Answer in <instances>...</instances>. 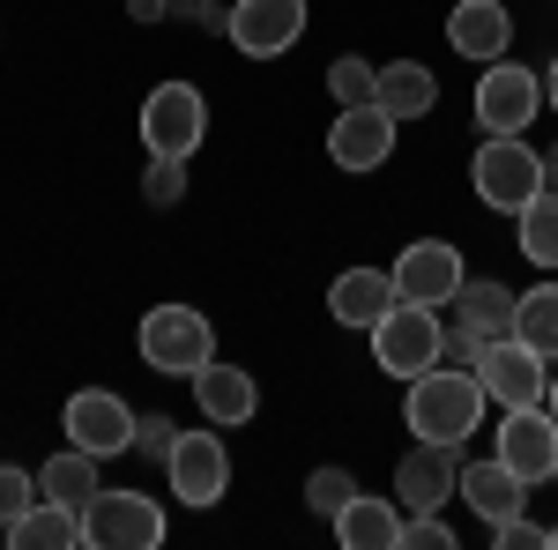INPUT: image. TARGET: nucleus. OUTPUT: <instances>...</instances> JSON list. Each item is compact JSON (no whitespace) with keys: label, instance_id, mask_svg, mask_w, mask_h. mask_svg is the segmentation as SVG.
<instances>
[{"label":"nucleus","instance_id":"obj_1","mask_svg":"<svg viewBox=\"0 0 558 550\" xmlns=\"http://www.w3.org/2000/svg\"><path fill=\"white\" fill-rule=\"evenodd\" d=\"M492 410V394L476 380L470 365H432L410 380V402H402V424H410V439H447V447H462L476 424Z\"/></svg>","mask_w":558,"mask_h":550},{"label":"nucleus","instance_id":"obj_2","mask_svg":"<svg viewBox=\"0 0 558 550\" xmlns=\"http://www.w3.org/2000/svg\"><path fill=\"white\" fill-rule=\"evenodd\" d=\"M470 186H476L484 209L521 216L544 194V149H529L521 134H484L476 142V164H470Z\"/></svg>","mask_w":558,"mask_h":550},{"label":"nucleus","instance_id":"obj_3","mask_svg":"<svg viewBox=\"0 0 558 550\" xmlns=\"http://www.w3.org/2000/svg\"><path fill=\"white\" fill-rule=\"evenodd\" d=\"M439 335H447V320H439V305H387L380 320H373V365H380L387 380H417L439 365Z\"/></svg>","mask_w":558,"mask_h":550},{"label":"nucleus","instance_id":"obj_4","mask_svg":"<svg viewBox=\"0 0 558 550\" xmlns=\"http://www.w3.org/2000/svg\"><path fill=\"white\" fill-rule=\"evenodd\" d=\"M142 365H157V372H172V380H194L202 365L216 357V328L209 313H194V305H157V313H142Z\"/></svg>","mask_w":558,"mask_h":550},{"label":"nucleus","instance_id":"obj_5","mask_svg":"<svg viewBox=\"0 0 558 550\" xmlns=\"http://www.w3.org/2000/svg\"><path fill=\"white\" fill-rule=\"evenodd\" d=\"M142 142L149 157H194L209 142V97L194 83H157L142 97Z\"/></svg>","mask_w":558,"mask_h":550},{"label":"nucleus","instance_id":"obj_6","mask_svg":"<svg viewBox=\"0 0 558 550\" xmlns=\"http://www.w3.org/2000/svg\"><path fill=\"white\" fill-rule=\"evenodd\" d=\"M83 543L89 550H157L165 543V506L149 491H97L83 506Z\"/></svg>","mask_w":558,"mask_h":550},{"label":"nucleus","instance_id":"obj_7","mask_svg":"<svg viewBox=\"0 0 558 550\" xmlns=\"http://www.w3.org/2000/svg\"><path fill=\"white\" fill-rule=\"evenodd\" d=\"M470 372L484 380V394H492L499 410H529V402H544V387H551V357H536L521 335H499V342L476 350Z\"/></svg>","mask_w":558,"mask_h":550},{"label":"nucleus","instance_id":"obj_8","mask_svg":"<svg viewBox=\"0 0 558 550\" xmlns=\"http://www.w3.org/2000/svg\"><path fill=\"white\" fill-rule=\"evenodd\" d=\"M544 112V75L521 60H492L476 83V127L484 134H529V120Z\"/></svg>","mask_w":558,"mask_h":550},{"label":"nucleus","instance_id":"obj_9","mask_svg":"<svg viewBox=\"0 0 558 550\" xmlns=\"http://www.w3.org/2000/svg\"><path fill=\"white\" fill-rule=\"evenodd\" d=\"M387 276H395V297H402V305H439V313H447L470 268H462V254H454L447 239H417V246L395 254Z\"/></svg>","mask_w":558,"mask_h":550},{"label":"nucleus","instance_id":"obj_10","mask_svg":"<svg viewBox=\"0 0 558 550\" xmlns=\"http://www.w3.org/2000/svg\"><path fill=\"white\" fill-rule=\"evenodd\" d=\"M165 476H172V499H186L194 513H209L223 491H231V454L216 431H179V447L165 454Z\"/></svg>","mask_w":558,"mask_h":550},{"label":"nucleus","instance_id":"obj_11","mask_svg":"<svg viewBox=\"0 0 558 550\" xmlns=\"http://www.w3.org/2000/svg\"><path fill=\"white\" fill-rule=\"evenodd\" d=\"M223 38L246 60H276L305 38V0H239V8H223Z\"/></svg>","mask_w":558,"mask_h":550},{"label":"nucleus","instance_id":"obj_12","mask_svg":"<svg viewBox=\"0 0 558 550\" xmlns=\"http://www.w3.org/2000/svg\"><path fill=\"white\" fill-rule=\"evenodd\" d=\"M454 491H462V447H447V439H417L402 454V468H395L402 513H439Z\"/></svg>","mask_w":558,"mask_h":550},{"label":"nucleus","instance_id":"obj_13","mask_svg":"<svg viewBox=\"0 0 558 550\" xmlns=\"http://www.w3.org/2000/svg\"><path fill=\"white\" fill-rule=\"evenodd\" d=\"M499 462L514 468L521 484H551L558 476V417L544 410V402L499 410Z\"/></svg>","mask_w":558,"mask_h":550},{"label":"nucleus","instance_id":"obj_14","mask_svg":"<svg viewBox=\"0 0 558 550\" xmlns=\"http://www.w3.org/2000/svg\"><path fill=\"white\" fill-rule=\"evenodd\" d=\"M68 447H83V454H97V462H105V454H128L134 447V410L128 402H120V394H112V387H83V394H75V402H68Z\"/></svg>","mask_w":558,"mask_h":550},{"label":"nucleus","instance_id":"obj_15","mask_svg":"<svg viewBox=\"0 0 558 550\" xmlns=\"http://www.w3.org/2000/svg\"><path fill=\"white\" fill-rule=\"evenodd\" d=\"M395 112L387 105H343L336 112V127H328V157H336V171H380L387 157H395Z\"/></svg>","mask_w":558,"mask_h":550},{"label":"nucleus","instance_id":"obj_16","mask_svg":"<svg viewBox=\"0 0 558 550\" xmlns=\"http://www.w3.org/2000/svg\"><path fill=\"white\" fill-rule=\"evenodd\" d=\"M186 387H194V402H202V417H209L216 431H239V424L260 417V380L239 372V365H223V357H209Z\"/></svg>","mask_w":558,"mask_h":550},{"label":"nucleus","instance_id":"obj_17","mask_svg":"<svg viewBox=\"0 0 558 550\" xmlns=\"http://www.w3.org/2000/svg\"><path fill=\"white\" fill-rule=\"evenodd\" d=\"M447 45L476 60V68H492V60H507V45H514V15L499 8V0H462L454 15H447Z\"/></svg>","mask_w":558,"mask_h":550},{"label":"nucleus","instance_id":"obj_18","mask_svg":"<svg viewBox=\"0 0 558 550\" xmlns=\"http://www.w3.org/2000/svg\"><path fill=\"white\" fill-rule=\"evenodd\" d=\"M514 305H521V297L507 291V283H492V276H462V291H454V305H447V320L470 328L476 342H499V335H514Z\"/></svg>","mask_w":558,"mask_h":550},{"label":"nucleus","instance_id":"obj_19","mask_svg":"<svg viewBox=\"0 0 558 550\" xmlns=\"http://www.w3.org/2000/svg\"><path fill=\"white\" fill-rule=\"evenodd\" d=\"M336 543L343 550H402V499L357 491V499L336 513Z\"/></svg>","mask_w":558,"mask_h":550},{"label":"nucleus","instance_id":"obj_20","mask_svg":"<svg viewBox=\"0 0 558 550\" xmlns=\"http://www.w3.org/2000/svg\"><path fill=\"white\" fill-rule=\"evenodd\" d=\"M521 491H529V484H521L514 468L492 454V462H462V491H454V499H470V513L484 521V528H492V521H507V513L529 506Z\"/></svg>","mask_w":558,"mask_h":550},{"label":"nucleus","instance_id":"obj_21","mask_svg":"<svg viewBox=\"0 0 558 550\" xmlns=\"http://www.w3.org/2000/svg\"><path fill=\"white\" fill-rule=\"evenodd\" d=\"M387 305H395V276H380V268H343V276L328 283V313H336L343 328H365V335H373V320H380Z\"/></svg>","mask_w":558,"mask_h":550},{"label":"nucleus","instance_id":"obj_22","mask_svg":"<svg viewBox=\"0 0 558 550\" xmlns=\"http://www.w3.org/2000/svg\"><path fill=\"white\" fill-rule=\"evenodd\" d=\"M8 543L15 550H83V513L60 506V499H38L8 521Z\"/></svg>","mask_w":558,"mask_h":550},{"label":"nucleus","instance_id":"obj_23","mask_svg":"<svg viewBox=\"0 0 558 550\" xmlns=\"http://www.w3.org/2000/svg\"><path fill=\"white\" fill-rule=\"evenodd\" d=\"M380 105L410 127V120L439 112V75H432L425 60H387V68H380Z\"/></svg>","mask_w":558,"mask_h":550},{"label":"nucleus","instance_id":"obj_24","mask_svg":"<svg viewBox=\"0 0 558 550\" xmlns=\"http://www.w3.org/2000/svg\"><path fill=\"white\" fill-rule=\"evenodd\" d=\"M38 491H45V499H60V506H75V513H83L89 499L105 491V484H97V454H83V447H60V454H52V462L38 468Z\"/></svg>","mask_w":558,"mask_h":550},{"label":"nucleus","instance_id":"obj_25","mask_svg":"<svg viewBox=\"0 0 558 550\" xmlns=\"http://www.w3.org/2000/svg\"><path fill=\"white\" fill-rule=\"evenodd\" d=\"M514 335L536 350V357H551L558 365V283H536V291H521L514 305Z\"/></svg>","mask_w":558,"mask_h":550},{"label":"nucleus","instance_id":"obj_26","mask_svg":"<svg viewBox=\"0 0 558 550\" xmlns=\"http://www.w3.org/2000/svg\"><path fill=\"white\" fill-rule=\"evenodd\" d=\"M514 239H521V260L558 268V194H551V186H544V194L514 216Z\"/></svg>","mask_w":558,"mask_h":550},{"label":"nucleus","instance_id":"obj_27","mask_svg":"<svg viewBox=\"0 0 558 550\" xmlns=\"http://www.w3.org/2000/svg\"><path fill=\"white\" fill-rule=\"evenodd\" d=\"M328 89H336V105H380V68L357 60V52H343V60L328 68Z\"/></svg>","mask_w":558,"mask_h":550},{"label":"nucleus","instance_id":"obj_28","mask_svg":"<svg viewBox=\"0 0 558 550\" xmlns=\"http://www.w3.org/2000/svg\"><path fill=\"white\" fill-rule=\"evenodd\" d=\"M350 499H357V476H350V468L328 462V468H313V476H305V506L320 513V521H336Z\"/></svg>","mask_w":558,"mask_h":550},{"label":"nucleus","instance_id":"obj_29","mask_svg":"<svg viewBox=\"0 0 558 550\" xmlns=\"http://www.w3.org/2000/svg\"><path fill=\"white\" fill-rule=\"evenodd\" d=\"M142 201H149V209L186 201V157H149V171H142Z\"/></svg>","mask_w":558,"mask_h":550},{"label":"nucleus","instance_id":"obj_30","mask_svg":"<svg viewBox=\"0 0 558 550\" xmlns=\"http://www.w3.org/2000/svg\"><path fill=\"white\" fill-rule=\"evenodd\" d=\"M38 499H45V491H38V476H31V468L0 462V528H8L23 506H38Z\"/></svg>","mask_w":558,"mask_h":550},{"label":"nucleus","instance_id":"obj_31","mask_svg":"<svg viewBox=\"0 0 558 550\" xmlns=\"http://www.w3.org/2000/svg\"><path fill=\"white\" fill-rule=\"evenodd\" d=\"M492 543L499 550H551V528H536L529 513H507V521H492Z\"/></svg>","mask_w":558,"mask_h":550},{"label":"nucleus","instance_id":"obj_32","mask_svg":"<svg viewBox=\"0 0 558 550\" xmlns=\"http://www.w3.org/2000/svg\"><path fill=\"white\" fill-rule=\"evenodd\" d=\"M402 550H454V528L439 513H410L402 521Z\"/></svg>","mask_w":558,"mask_h":550},{"label":"nucleus","instance_id":"obj_33","mask_svg":"<svg viewBox=\"0 0 558 550\" xmlns=\"http://www.w3.org/2000/svg\"><path fill=\"white\" fill-rule=\"evenodd\" d=\"M134 447H142V454H157V462H165V454H172V447H179V424L165 417V410H149V417L134 424Z\"/></svg>","mask_w":558,"mask_h":550},{"label":"nucleus","instance_id":"obj_34","mask_svg":"<svg viewBox=\"0 0 558 550\" xmlns=\"http://www.w3.org/2000/svg\"><path fill=\"white\" fill-rule=\"evenodd\" d=\"M172 23H202V30H223V8H216V0H172Z\"/></svg>","mask_w":558,"mask_h":550},{"label":"nucleus","instance_id":"obj_35","mask_svg":"<svg viewBox=\"0 0 558 550\" xmlns=\"http://www.w3.org/2000/svg\"><path fill=\"white\" fill-rule=\"evenodd\" d=\"M128 23H172V0H128Z\"/></svg>","mask_w":558,"mask_h":550},{"label":"nucleus","instance_id":"obj_36","mask_svg":"<svg viewBox=\"0 0 558 550\" xmlns=\"http://www.w3.org/2000/svg\"><path fill=\"white\" fill-rule=\"evenodd\" d=\"M544 186H551V194H558V142H551V149H544Z\"/></svg>","mask_w":558,"mask_h":550},{"label":"nucleus","instance_id":"obj_37","mask_svg":"<svg viewBox=\"0 0 558 550\" xmlns=\"http://www.w3.org/2000/svg\"><path fill=\"white\" fill-rule=\"evenodd\" d=\"M544 105H551V112H558V60H551V68H544Z\"/></svg>","mask_w":558,"mask_h":550},{"label":"nucleus","instance_id":"obj_38","mask_svg":"<svg viewBox=\"0 0 558 550\" xmlns=\"http://www.w3.org/2000/svg\"><path fill=\"white\" fill-rule=\"evenodd\" d=\"M544 410L558 417V365H551V387H544Z\"/></svg>","mask_w":558,"mask_h":550},{"label":"nucleus","instance_id":"obj_39","mask_svg":"<svg viewBox=\"0 0 558 550\" xmlns=\"http://www.w3.org/2000/svg\"><path fill=\"white\" fill-rule=\"evenodd\" d=\"M551 550H558V528H551Z\"/></svg>","mask_w":558,"mask_h":550}]
</instances>
